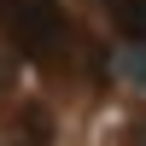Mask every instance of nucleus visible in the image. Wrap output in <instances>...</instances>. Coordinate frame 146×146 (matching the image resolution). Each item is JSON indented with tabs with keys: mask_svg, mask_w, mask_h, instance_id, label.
Here are the masks:
<instances>
[{
	"mask_svg": "<svg viewBox=\"0 0 146 146\" xmlns=\"http://www.w3.org/2000/svg\"><path fill=\"white\" fill-rule=\"evenodd\" d=\"M0 29L23 58H47L64 35V18H58V0H0Z\"/></svg>",
	"mask_w": 146,
	"mask_h": 146,
	"instance_id": "obj_1",
	"label": "nucleus"
},
{
	"mask_svg": "<svg viewBox=\"0 0 146 146\" xmlns=\"http://www.w3.org/2000/svg\"><path fill=\"white\" fill-rule=\"evenodd\" d=\"M105 6H111V23H117V29L146 47V0H105Z\"/></svg>",
	"mask_w": 146,
	"mask_h": 146,
	"instance_id": "obj_3",
	"label": "nucleus"
},
{
	"mask_svg": "<svg viewBox=\"0 0 146 146\" xmlns=\"http://www.w3.org/2000/svg\"><path fill=\"white\" fill-rule=\"evenodd\" d=\"M12 146H53V117L41 105H23V117L12 123Z\"/></svg>",
	"mask_w": 146,
	"mask_h": 146,
	"instance_id": "obj_2",
	"label": "nucleus"
}]
</instances>
